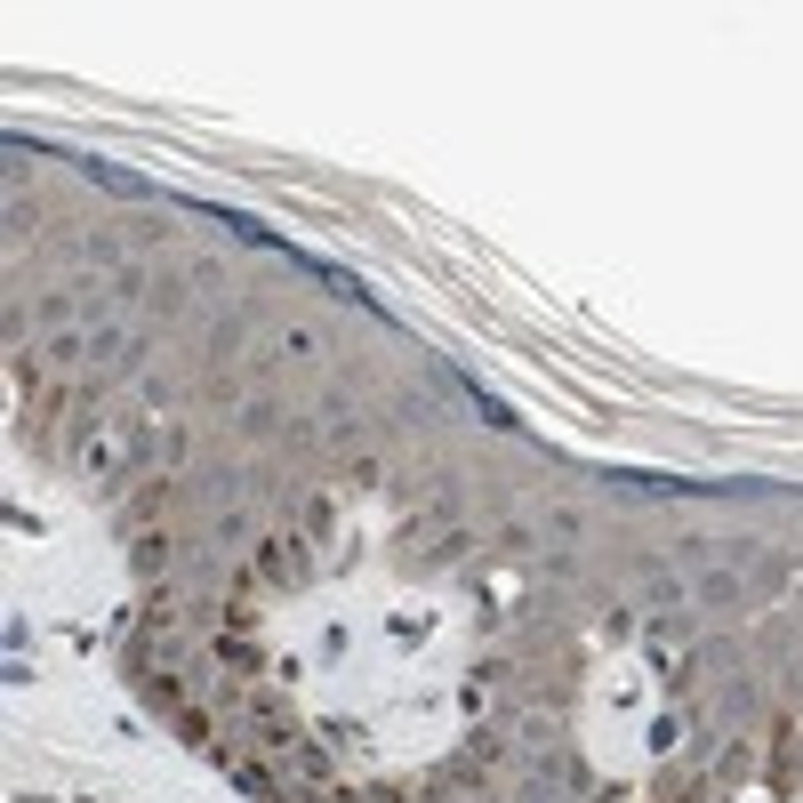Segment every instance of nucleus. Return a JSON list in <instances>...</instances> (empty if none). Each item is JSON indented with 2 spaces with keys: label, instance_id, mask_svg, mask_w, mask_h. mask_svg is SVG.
<instances>
[{
  "label": "nucleus",
  "instance_id": "1",
  "mask_svg": "<svg viewBox=\"0 0 803 803\" xmlns=\"http://www.w3.org/2000/svg\"><path fill=\"white\" fill-rule=\"evenodd\" d=\"M249 579H257V587H298V579H306V539H298V530H265Z\"/></svg>",
  "mask_w": 803,
  "mask_h": 803
},
{
  "label": "nucleus",
  "instance_id": "2",
  "mask_svg": "<svg viewBox=\"0 0 803 803\" xmlns=\"http://www.w3.org/2000/svg\"><path fill=\"white\" fill-rule=\"evenodd\" d=\"M282 354H290V362H306V354H322V330H306V322H298V330H282Z\"/></svg>",
  "mask_w": 803,
  "mask_h": 803
}]
</instances>
